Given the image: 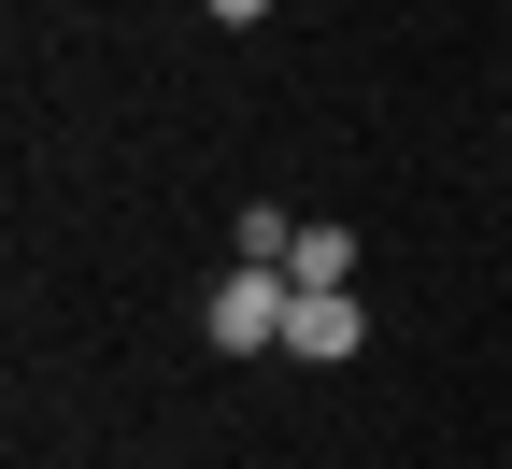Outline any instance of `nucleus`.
I'll list each match as a JSON object with an SVG mask.
<instances>
[{
  "label": "nucleus",
  "instance_id": "f257e3e1",
  "mask_svg": "<svg viewBox=\"0 0 512 469\" xmlns=\"http://www.w3.org/2000/svg\"><path fill=\"white\" fill-rule=\"evenodd\" d=\"M285 327H299V285L285 271H214L200 285V342L214 356H285Z\"/></svg>",
  "mask_w": 512,
  "mask_h": 469
},
{
  "label": "nucleus",
  "instance_id": "f03ea898",
  "mask_svg": "<svg viewBox=\"0 0 512 469\" xmlns=\"http://www.w3.org/2000/svg\"><path fill=\"white\" fill-rule=\"evenodd\" d=\"M356 342H370V299H356V285H342V299H299V327H285V356H299V370H342Z\"/></svg>",
  "mask_w": 512,
  "mask_h": 469
},
{
  "label": "nucleus",
  "instance_id": "7ed1b4c3",
  "mask_svg": "<svg viewBox=\"0 0 512 469\" xmlns=\"http://www.w3.org/2000/svg\"><path fill=\"white\" fill-rule=\"evenodd\" d=\"M285 285H299V299H342V285H356V228L299 214V242H285Z\"/></svg>",
  "mask_w": 512,
  "mask_h": 469
},
{
  "label": "nucleus",
  "instance_id": "20e7f679",
  "mask_svg": "<svg viewBox=\"0 0 512 469\" xmlns=\"http://www.w3.org/2000/svg\"><path fill=\"white\" fill-rule=\"evenodd\" d=\"M200 15H214V29H256V15H271V0H200Z\"/></svg>",
  "mask_w": 512,
  "mask_h": 469
},
{
  "label": "nucleus",
  "instance_id": "39448f33",
  "mask_svg": "<svg viewBox=\"0 0 512 469\" xmlns=\"http://www.w3.org/2000/svg\"><path fill=\"white\" fill-rule=\"evenodd\" d=\"M498 143H512V114H498Z\"/></svg>",
  "mask_w": 512,
  "mask_h": 469
}]
</instances>
